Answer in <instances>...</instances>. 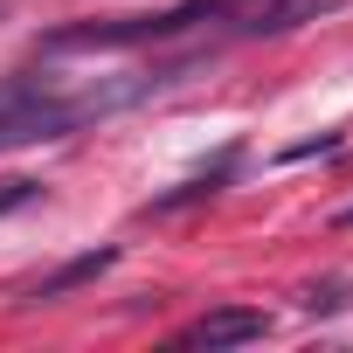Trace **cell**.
<instances>
[{"instance_id": "6da1fadb", "label": "cell", "mask_w": 353, "mask_h": 353, "mask_svg": "<svg viewBox=\"0 0 353 353\" xmlns=\"http://www.w3.org/2000/svg\"><path fill=\"white\" fill-rule=\"evenodd\" d=\"M263 332H270V319L256 305H222V312H201L181 332V346H243V339H263Z\"/></svg>"}, {"instance_id": "7a4b0ae2", "label": "cell", "mask_w": 353, "mask_h": 353, "mask_svg": "<svg viewBox=\"0 0 353 353\" xmlns=\"http://www.w3.org/2000/svg\"><path fill=\"white\" fill-rule=\"evenodd\" d=\"M111 263H118V250H90V256H70V263H63L56 277H42V284H35V291H28L21 305H49V298H63V291H77V284H90V277H104Z\"/></svg>"}, {"instance_id": "3957f363", "label": "cell", "mask_w": 353, "mask_h": 353, "mask_svg": "<svg viewBox=\"0 0 353 353\" xmlns=\"http://www.w3.org/2000/svg\"><path fill=\"white\" fill-rule=\"evenodd\" d=\"M353 298V284L346 277H325V284H305V312H339Z\"/></svg>"}, {"instance_id": "277c9868", "label": "cell", "mask_w": 353, "mask_h": 353, "mask_svg": "<svg viewBox=\"0 0 353 353\" xmlns=\"http://www.w3.org/2000/svg\"><path fill=\"white\" fill-rule=\"evenodd\" d=\"M42 188L35 181H0V215H8V208H21V201H35Z\"/></svg>"}, {"instance_id": "5b68a950", "label": "cell", "mask_w": 353, "mask_h": 353, "mask_svg": "<svg viewBox=\"0 0 353 353\" xmlns=\"http://www.w3.org/2000/svg\"><path fill=\"white\" fill-rule=\"evenodd\" d=\"M339 222H346V229H353V208H346V215H339Z\"/></svg>"}]
</instances>
